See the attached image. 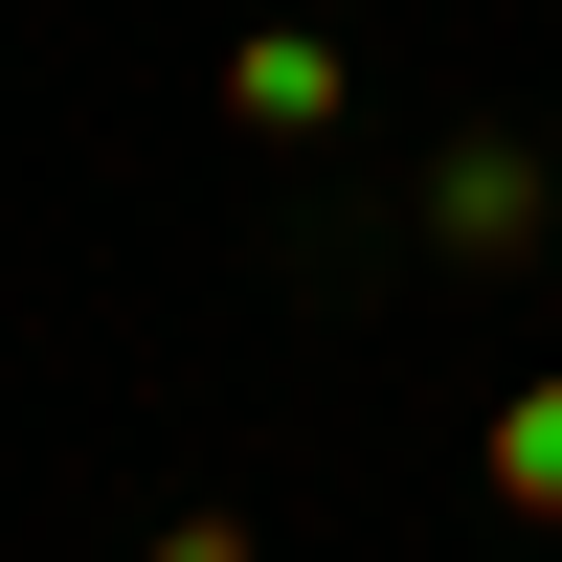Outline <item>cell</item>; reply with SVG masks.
Listing matches in <instances>:
<instances>
[{"mask_svg": "<svg viewBox=\"0 0 562 562\" xmlns=\"http://www.w3.org/2000/svg\"><path fill=\"white\" fill-rule=\"evenodd\" d=\"M540 225H562V158H540V135H450V158H428V248L450 270H540Z\"/></svg>", "mask_w": 562, "mask_h": 562, "instance_id": "6da1fadb", "label": "cell"}, {"mask_svg": "<svg viewBox=\"0 0 562 562\" xmlns=\"http://www.w3.org/2000/svg\"><path fill=\"white\" fill-rule=\"evenodd\" d=\"M135 562H248V518H158V540H135Z\"/></svg>", "mask_w": 562, "mask_h": 562, "instance_id": "277c9868", "label": "cell"}, {"mask_svg": "<svg viewBox=\"0 0 562 562\" xmlns=\"http://www.w3.org/2000/svg\"><path fill=\"white\" fill-rule=\"evenodd\" d=\"M495 518H540V540H562V383L495 405Z\"/></svg>", "mask_w": 562, "mask_h": 562, "instance_id": "3957f363", "label": "cell"}, {"mask_svg": "<svg viewBox=\"0 0 562 562\" xmlns=\"http://www.w3.org/2000/svg\"><path fill=\"white\" fill-rule=\"evenodd\" d=\"M225 113H248L270 158H293V135H338V45H315V23H248V45H225Z\"/></svg>", "mask_w": 562, "mask_h": 562, "instance_id": "7a4b0ae2", "label": "cell"}]
</instances>
